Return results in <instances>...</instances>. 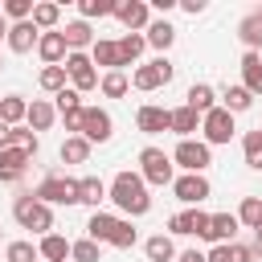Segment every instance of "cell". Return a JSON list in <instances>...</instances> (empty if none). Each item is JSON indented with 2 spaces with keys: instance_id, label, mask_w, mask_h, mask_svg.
<instances>
[{
  "instance_id": "1",
  "label": "cell",
  "mask_w": 262,
  "mask_h": 262,
  "mask_svg": "<svg viewBox=\"0 0 262 262\" xmlns=\"http://www.w3.org/2000/svg\"><path fill=\"white\" fill-rule=\"evenodd\" d=\"M111 201H115L119 213H127V217H143V213L151 209L147 180H143L139 172H115V180H111Z\"/></svg>"
},
{
  "instance_id": "2",
  "label": "cell",
  "mask_w": 262,
  "mask_h": 262,
  "mask_svg": "<svg viewBox=\"0 0 262 262\" xmlns=\"http://www.w3.org/2000/svg\"><path fill=\"white\" fill-rule=\"evenodd\" d=\"M12 217H16V225L20 229H33V233H53V209L49 205H41L33 192H20L16 201H12Z\"/></svg>"
},
{
  "instance_id": "3",
  "label": "cell",
  "mask_w": 262,
  "mask_h": 262,
  "mask_svg": "<svg viewBox=\"0 0 262 262\" xmlns=\"http://www.w3.org/2000/svg\"><path fill=\"white\" fill-rule=\"evenodd\" d=\"M139 176H143L147 184L164 188V184L176 180V164H172V156H168L164 147H143V151H139Z\"/></svg>"
},
{
  "instance_id": "4",
  "label": "cell",
  "mask_w": 262,
  "mask_h": 262,
  "mask_svg": "<svg viewBox=\"0 0 262 262\" xmlns=\"http://www.w3.org/2000/svg\"><path fill=\"white\" fill-rule=\"evenodd\" d=\"M33 196H37L41 205H82L74 176H45V180L33 188Z\"/></svg>"
},
{
  "instance_id": "5",
  "label": "cell",
  "mask_w": 262,
  "mask_h": 262,
  "mask_svg": "<svg viewBox=\"0 0 262 262\" xmlns=\"http://www.w3.org/2000/svg\"><path fill=\"white\" fill-rule=\"evenodd\" d=\"M172 164L184 168V172H205L213 164V147L205 139H180L176 151H172Z\"/></svg>"
},
{
  "instance_id": "6",
  "label": "cell",
  "mask_w": 262,
  "mask_h": 262,
  "mask_svg": "<svg viewBox=\"0 0 262 262\" xmlns=\"http://www.w3.org/2000/svg\"><path fill=\"white\" fill-rule=\"evenodd\" d=\"M176 78V66L168 61V57H156V61H147V66H139L135 74H131V86L135 90H160V86H168Z\"/></svg>"
},
{
  "instance_id": "7",
  "label": "cell",
  "mask_w": 262,
  "mask_h": 262,
  "mask_svg": "<svg viewBox=\"0 0 262 262\" xmlns=\"http://www.w3.org/2000/svg\"><path fill=\"white\" fill-rule=\"evenodd\" d=\"M201 131H205V143L217 147V143H229L237 127H233V115H229L225 106H213V111L201 119Z\"/></svg>"
},
{
  "instance_id": "8",
  "label": "cell",
  "mask_w": 262,
  "mask_h": 262,
  "mask_svg": "<svg viewBox=\"0 0 262 262\" xmlns=\"http://www.w3.org/2000/svg\"><path fill=\"white\" fill-rule=\"evenodd\" d=\"M66 74H70V82H74L78 94H86V90H94L102 82L98 70H94V61H90V53H70L66 57Z\"/></svg>"
},
{
  "instance_id": "9",
  "label": "cell",
  "mask_w": 262,
  "mask_h": 262,
  "mask_svg": "<svg viewBox=\"0 0 262 262\" xmlns=\"http://www.w3.org/2000/svg\"><path fill=\"white\" fill-rule=\"evenodd\" d=\"M111 131H115V123H111V115L102 106H86L82 111V139L86 143H106Z\"/></svg>"
},
{
  "instance_id": "10",
  "label": "cell",
  "mask_w": 262,
  "mask_h": 262,
  "mask_svg": "<svg viewBox=\"0 0 262 262\" xmlns=\"http://www.w3.org/2000/svg\"><path fill=\"white\" fill-rule=\"evenodd\" d=\"M172 192H176V201H184V205H201L213 188H209L205 172H184V176L172 180Z\"/></svg>"
},
{
  "instance_id": "11",
  "label": "cell",
  "mask_w": 262,
  "mask_h": 262,
  "mask_svg": "<svg viewBox=\"0 0 262 262\" xmlns=\"http://www.w3.org/2000/svg\"><path fill=\"white\" fill-rule=\"evenodd\" d=\"M139 131L143 135H160V131H172V111L168 106H156V102H143L139 115H135Z\"/></svg>"
},
{
  "instance_id": "12",
  "label": "cell",
  "mask_w": 262,
  "mask_h": 262,
  "mask_svg": "<svg viewBox=\"0 0 262 262\" xmlns=\"http://www.w3.org/2000/svg\"><path fill=\"white\" fill-rule=\"evenodd\" d=\"M29 164H33L29 151H20V147H4V151H0V184H16V180L25 176Z\"/></svg>"
},
{
  "instance_id": "13",
  "label": "cell",
  "mask_w": 262,
  "mask_h": 262,
  "mask_svg": "<svg viewBox=\"0 0 262 262\" xmlns=\"http://www.w3.org/2000/svg\"><path fill=\"white\" fill-rule=\"evenodd\" d=\"M37 53H41V61H45V66H66V57H70V45H66L61 29H53V33H41V41H37Z\"/></svg>"
},
{
  "instance_id": "14",
  "label": "cell",
  "mask_w": 262,
  "mask_h": 262,
  "mask_svg": "<svg viewBox=\"0 0 262 262\" xmlns=\"http://www.w3.org/2000/svg\"><path fill=\"white\" fill-rule=\"evenodd\" d=\"M115 16L127 25V33H139V29L151 25V8H147L143 0H119V12H115Z\"/></svg>"
},
{
  "instance_id": "15",
  "label": "cell",
  "mask_w": 262,
  "mask_h": 262,
  "mask_svg": "<svg viewBox=\"0 0 262 262\" xmlns=\"http://www.w3.org/2000/svg\"><path fill=\"white\" fill-rule=\"evenodd\" d=\"M37 41H41V29H37L33 20H20V25L8 29V49H12V53H29V49H37Z\"/></svg>"
},
{
  "instance_id": "16",
  "label": "cell",
  "mask_w": 262,
  "mask_h": 262,
  "mask_svg": "<svg viewBox=\"0 0 262 262\" xmlns=\"http://www.w3.org/2000/svg\"><path fill=\"white\" fill-rule=\"evenodd\" d=\"M237 213H213V221H209V237L205 242H213V246H229L233 242V233H237Z\"/></svg>"
},
{
  "instance_id": "17",
  "label": "cell",
  "mask_w": 262,
  "mask_h": 262,
  "mask_svg": "<svg viewBox=\"0 0 262 262\" xmlns=\"http://www.w3.org/2000/svg\"><path fill=\"white\" fill-rule=\"evenodd\" d=\"M115 225H119V217H111V213L94 209V213H90V221H86V237H90V242H98V246H102V242L111 246V237H115Z\"/></svg>"
},
{
  "instance_id": "18",
  "label": "cell",
  "mask_w": 262,
  "mask_h": 262,
  "mask_svg": "<svg viewBox=\"0 0 262 262\" xmlns=\"http://www.w3.org/2000/svg\"><path fill=\"white\" fill-rule=\"evenodd\" d=\"M90 61H94V66H102L106 74H111V70H123L119 41H106V37H98V41H94V49H90Z\"/></svg>"
},
{
  "instance_id": "19",
  "label": "cell",
  "mask_w": 262,
  "mask_h": 262,
  "mask_svg": "<svg viewBox=\"0 0 262 262\" xmlns=\"http://www.w3.org/2000/svg\"><path fill=\"white\" fill-rule=\"evenodd\" d=\"M184 106H192V111L205 119V115L217 106V94H213V86H209V82H192V86H188V94H184Z\"/></svg>"
},
{
  "instance_id": "20",
  "label": "cell",
  "mask_w": 262,
  "mask_h": 262,
  "mask_svg": "<svg viewBox=\"0 0 262 262\" xmlns=\"http://www.w3.org/2000/svg\"><path fill=\"white\" fill-rule=\"evenodd\" d=\"M61 37H66V45H70V53H82V49H94V33H90V25H86V20H70V25L61 29Z\"/></svg>"
},
{
  "instance_id": "21",
  "label": "cell",
  "mask_w": 262,
  "mask_h": 262,
  "mask_svg": "<svg viewBox=\"0 0 262 262\" xmlns=\"http://www.w3.org/2000/svg\"><path fill=\"white\" fill-rule=\"evenodd\" d=\"M242 86L250 94H262V53H242Z\"/></svg>"
},
{
  "instance_id": "22",
  "label": "cell",
  "mask_w": 262,
  "mask_h": 262,
  "mask_svg": "<svg viewBox=\"0 0 262 262\" xmlns=\"http://www.w3.org/2000/svg\"><path fill=\"white\" fill-rule=\"evenodd\" d=\"M53 119H57V106H53V102H45V98H33V102H29V119H25V123H29L33 131H49Z\"/></svg>"
},
{
  "instance_id": "23",
  "label": "cell",
  "mask_w": 262,
  "mask_h": 262,
  "mask_svg": "<svg viewBox=\"0 0 262 262\" xmlns=\"http://www.w3.org/2000/svg\"><path fill=\"white\" fill-rule=\"evenodd\" d=\"M78 196H82V205H90V209H98L106 196H111V188L98 180V176H82L78 180Z\"/></svg>"
},
{
  "instance_id": "24",
  "label": "cell",
  "mask_w": 262,
  "mask_h": 262,
  "mask_svg": "<svg viewBox=\"0 0 262 262\" xmlns=\"http://www.w3.org/2000/svg\"><path fill=\"white\" fill-rule=\"evenodd\" d=\"M237 37H242V45H246L250 53H258V49H262V12H250V16L237 25Z\"/></svg>"
},
{
  "instance_id": "25",
  "label": "cell",
  "mask_w": 262,
  "mask_h": 262,
  "mask_svg": "<svg viewBox=\"0 0 262 262\" xmlns=\"http://www.w3.org/2000/svg\"><path fill=\"white\" fill-rule=\"evenodd\" d=\"M20 119H29V102H25L20 94H4V98H0V123L16 127Z\"/></svg>"
},
{
  "instance_id": "26",
  "label": "cell",
  "mask_w": 262,
  "mask_h": 262,
  "mask_svg": "<svg viewBox=\"0 0 262 262\" xmlns=\"http://www.w3.org/2000/svg\"><path fill=\"white\" fill-rule=\"evenodd\" d=\"M70 246H74V242H66L61 233H45L37 250H41V258H45V262H66V258H70Z\"/></svg>"
},
{
  "instance_id": "27",
  "label": "cell",
  "mask_w": 262,
  "mask_h": 262,
  "mask_svg": "<svg viewBox=\"0 0 262 262\" xmlns=\"http://www.w3.org/2000/svg\"><path fill=\"white\" fill-rule=\"evenodd\" d=\"M143 250H147L151 262H176V246H172L168 233H151V237L143 242Z\"/></svg>"
},
{
  "instance_id": "28",
  "label": "cell",
  "mask_w": 262,
  "mask_h": 262,
  "mask_svg": "<svg viewBox=\"0 0 262 262\" xmlns=\"http://www.w3.org/2000/svg\"><path fill=\"white\" fill-rule=\"evenodd\" d=\"M143 49H147V37H143V33H123V37H119V57H123V66H135Z\"/></svg>"
},
{
  "instance_id": "29",
  "label": "cell",
  "mask_w": 262,
  "mask_h": 262,
  "mask_svg": "<svg viewBox=\"0 0 262 262\" xmlns=\"http://www.w3.org/2000/svg\"><path fill=\"white\" fill-rule=\"evenodd\" d=\"M221 106H225L229 115H242V111H250V106H254V94H250L246 86H225V94H221Z\"/></svg>"
},
{
  "instance_id": "30",
  "label": "cell",
  "mask_w": 262,
  "mask_h": 262,
  "mask_svg": "<svg viewBox=\"0 0 262 262\" xmlns=\"http://www.w3.org/2000/svg\"><path fill=\"white\" fill-rule=\"evenodd\" d=\"M196 127H201V115H196L192 106H176V111H172V131H176L180 139H192Z\"/></svg>"
},
{
  "instance_id": "31",
  "label": "cell",
  "mask_w": 262,
  "mask_h": 262,
  "mask_svg": "<svg viewBox=\"0 0 262 262\" xmlns=\"http://www.w3.org/2000/svg\"><path fill=\"white\" fill-rule=\"evenodd\" d=\"M66 164H86L90 160V143L82 139V135H66V143H61V151H57Z\"/></svg>"
},
{
  "instance_id": "32",
  "label": "cell",
  "mask_w": 262,
  "mask_h": 262,
  "mask_svg": "<svg viewBox=\"0 0 262 262\" xmlns=\"http://www.w3.org/2000/svg\"><path fill=\"white\" fill-rule=\"evenodd\" d=\"M143 37H147V45H156V49H160V53H164V49H168V45H172V41H176V29H172V25H168V20H151V25H147V33H143Z\"/></svg>"
},
{
  "instance_id": "33",
  "label": "cell",
  "mask_w": 262,
  "mask_h": 262,
  "mask_svg": "<svg viewBox=\"0 0 262 262\" xmlns=\"http://www.w3.org/2000/svg\"><path fill=\"white\" fill-rule=\"evenodd\" d=\"M78 12H82V20L115 16V12H119V0H78Z\"/></svg>"
},
{
  "instance_id": "34",
  "label": "cell",
  "mask_w": 262,
  "mask_h": 262,
  "mask_svg": "<svg viewBox=\"0 0 262 262\" xmlns=\"http://www.w3.org/2000/svg\"><path fill=\"white\" fill-rule=\"evenodd\" d=\"M66 78H70V74H66V66H45L37 82H41V90H49V94L57 98V94L66 90Z\"/></svg>"
},
{
  "instance_id": "35",
  "label": "cell",
  "mask_w": 262,
  "mask_h": 262,
  "mask_svg": "<svg viewBox=\"0 0 262 262\" xmlns=\"http://www.w3.org/2000/svg\"><path fill=\"white\" fill-rule=\"evenodd\" d=\"M98 90H102L106 98H123V94L131 90V82H127V74H123V70H111V74H102Z\"/></svg>"
},
{
  "instance_id": "36",
  "label": "cell",
  "mask_w": 262,
  "mask_h": 262,
  "mask_svg": "<svg viewBox=\"0 0 262 262\" xmlns=\"http://www.w3.org/2000/svg\"><path fill=\"white\" fill-rule=\"evenodd\" d=\"M8 147H20V151L37 156L41 139H37V131H33V127H12V131H8Z\"/></svg>"
},
{
  "instance_id": "37",
  "label": "cell",
  "mask_w": 262,
  "mask_h": 262,
  "mask_svg": "<svg viewBox=\"0 0 262 262\" xmlns=\"http://www.w3.org/2000/svg\"><path fill=\"white\" fill-rule=\"evenodd\" d=\"M242 151H246V164L262 172V127H258V131H246V135H242Z\"/></svg>"
},
{
  "instance_id": "38",
  "label": "cell",
  "mask_w": 262,
  "mask_h": 262,
  "mask_svg": "<svg viewBox=\"0 0 262 262\" xmlns=\"http://www.w3.org/2000/svg\"><path fill=\"white\" fill-rule=\"evenodd\" d=\"M57 20H61V8H57V4H37V8H33V25H37L41 33H53Z\"/></svg>"
},
{
  "instance_id": "39",
  "label": "cell",
  "mask_w": 262,
  "mask_h": 262,
  "mask_svg": "<svg viewBox=\"0 0 262 262\" xmlns=\"http://www.w3.org/2000/svg\"><path fill=\"white\" fill-rule=\"evenodd\" d=\"M70 258H74V262H102V246L90 242V237H82V242L70 246Z\"/></svg>"
},
{
  "instance_id": "40",
  "label": "cell",
  "mask_w": 262,
  "mask_h": 262,
  "mask_svg": "<svg viewBox=\"0 0 262 262\" xmlns=\"http://www.w3.org/2000/svg\"><path fill=\"white\" fill-rule=\"evenodd\" d=\"M37 258H41V250L33 242H8V250H4V262H37Z\"/></svg>"
},
{
  "instance_id": "41",
  "label": "cell",
  "mask_w": 262,
  "mask_h": 262,
  "mask_svg": "<svg viewBox=\"0 0 262 262\" xmlns=\"http://www.w3.org/2000/svg\"><path fill=\"white\" fill-rule=\"evenodd\" d=\"M237 221L250 225V229H258V221H262V201H258V196H246L242 209H237Z\"/></svg>"
},
{
  "instance_id": "42",
  "label": "cell",
  "mask_w": 262,
  "mask_h": 262,
  "mask_svg": "<svg viewBox=\"0 0 262 262\" xmlns=\"http://www.w3.org/2000/svg\"><path fill=\"white\" fill-rule=\"evenodd\" d=\"M111 246H115V250H131V246H135V225H131L127 217H119V225H115V237H111Z\"/></svg>"
},
{
  "instance_id": "43",
  "label": "cell",
  "mask_w": 262,
  "mask_h": 262,
  "mask_svg": "<svg viewBox=\"0 0 262 262\" xmlns=\"http://www.w3.org/2000/svg\"><path fill=\"white\" fill-rule=\"evenodd\" d=\"M33 8H37L33 0H4V16H12L16 25L20 20H33Z\"/></svg>"
},
{
  "instance_id": "44",
  "label": "cell",
  "mask_w": 262,
  "mask_h": 262,
  "mask_svg": "<svg viewBox=\"0 0 262 262\" xmlns=\"http://www.w3.org/2000/svg\"><path fill=\"white\" fill-rule=\"evenodd\" d=\"M53 106H57V115H70V111H82L86 102H82V94H78L74 86H66V90L57 94V102H53Z\"/></svg>"
},
{
  "instance_id": "45",
  "label": "cell",
  "mask_w": 262,
  "mask_h": 262,
  "mask_svg": "<svg viewBox=\"0 0 262 262\" xmlns=\"http://www.w3.org/2000/svg\"><path fill=\"white\" fill-rule=\"evenodd\" d=\"M168 229H172V233H192V209L172 213V217H168Z\"/></svg>"
},
{
  "instance_id": "46",
  "label": "cell",
  "mask_w": 262,
  "mask_h": 262,
  "mask_svg": "<svg viewBox=\"0 0 262 262\" xmlns=\"http://www.w3.org/2000/svg\"><path fill=\"white\" fill-rule=\"evenodd\" d=\"M229 262H254V246H242V242H229Z\"/></svg>"
},
{
  "instance_id": "47",
  "label": "cell",
  "mask_w": 262,
  "mask_h": 262,
  "mask_svg": "<svg viewBox=\"0 0 262 262\" xmlns=\"http://www.w3.org/2000/svg\"><path fill=\"white\" fill-rule=\"evenodd\" d=\"M176 262H209V254H201V250H184V254H176Z\"/></svg>"
},
{
  "instance_id": "48",
  "label": "cell",
  "mask_w": 262,
  "mask_h": 262,
  "mask_svg": "<svg viewBox=\"0 0 262 262\" xmlns=\"http://www.w3.org/2000/svg\"><path fill=\"white\" fill-rule=\"evenodd\" d=\"M180 8H184L188 16H196V12H205V0H180Z\"/></svg>"
},
{
  "instance_id": "49",
  "label": "cell",
  "mask_w": 262,
  "mask_h": 262,
  "mask_svg": "<svg viewBox=\"0 0 262 262\" xmlns=\"http://www.w3.org/2000/svg\"><path fill=\"white\" fill-rule=\"evenodd\" d=\"M209 262H229V246H213L209 250Z\"/></svg>"
},
{
  "instance_id": "50",
  "label": "cell",
  "mask_w": 262,
  "mask_h": 262,
  "mask_svg": "<svg viewBox=\"0 0 262 262\" xmlns=\"http://www.w3.org/2000/svg\"><path fill=\"white\" fill-rule=\"evenodd\" d=\"M151 8H156V12H172V8H176V0H156Z\"/></svg>"
},
{
  "instance_id": "51",
  "label": "cell",
  "mask_w": 262,
  "mask_h": 262,
  "mask_svg": "<svg viewBox=\"0 0 262 262\" xmlns=\"http://www.w3.org/2000/svg\"><path fill=\"white\" fill-rule=\"evenodd\" d=\"M8 131H12V127H8V123H0V151L8 147Z\"/></svg>"
},
{
  "instance_id": "52",
  "label": "cell",
  "mask_w": 262,
  "mask_h": 262,
  "mask_svg": "<svg viewBox=\"0 0 262 262\" xmlns=\"http://www.w3.org/2000/svg\"><path fill=\"white\" fill-rule=\"evenodd\" d=\"M8 29H12V25H8V20H4V12H0V41H8Z\"/></svg>"
},
{
  "instance_id": "53",
  "label": "cell",
  "mask_w": 262,
  "mask_h": 262,
  "mask_svg": "<svg viewBox=\"0 0 262 262\" xmlns=\"http://www.w3.org/2000/svg\"><path fill=\"white\" fill-rule=\"evenodd\" d=\"M254 258H262V237L254 233Z\"/></svg>"
},
{
  "instance_id": "54",
  "label": "cell",
  "mask_w": 262,
  "mask_h": 262,
  "mask_svg": "<svg viewBox=\"0 0 262 262\" xmlns=\"http://www.w3.org/2000/svg\"><path fill=\"white\" fill-rule=\"evenodd\" d=\"M254 233H258V237H262V221H258V229H254Z\"/></svg>"
},
{
  "instance_id": "55",
  "label": "cell",
  "mask_w": 262,
  "mask_h": 262,
  "mask_svg": "<svg viewBox=\"0 0 262 262\" xmlns=\"http://www.w3.org/2000/svg\"><path fill=\"white\" fill-rule=\"evenodd\" d=\"M0 70H4V61H0Z\"/></svg>"
},
{
  "instance_id": "56",
  "label": "cell",
  "mask_w": 262,
  "mask_h": 262,
  "mask_svg": "<svg viewBox=\"0 0 262 262\" xmlns=\"http://www.w3.org/2000/svg\"><path fill=\"white\" fill-rule=\"evenodd\" d=\"M258 12H262V8H258Z\"/></svg>"
}]
</instances>
